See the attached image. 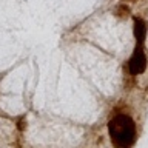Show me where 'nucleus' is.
I'll list each match as a JSON object with an SVG mask.
<instances>
[{
  "label": "nucleus",
  "mask_w": 148,
  "mask_h": 148,
  "mask_svg": "<svg viewBox=\"0 0 148 148\" xmlns=\"http://www.w3.org/2000/svg\"><path fill=\"white\" fill-rule=\"evenodd\" d=\"M108 133L114 148H131L136 142V123L128 114H117L108 122Z\"/></svg>",
  "instance_id": "nucleus-1"
},
{
  "label": "nucleus",
  "mask_w": 148,
  "mask_h": 148,
  "mask_svg": "<svg viewBox=\"0 0 148 148\" xmlns=\"http://www.w3.org/2000/svg\"><path fill=\"white\" fill-rule=\"evenodd\" d=\"M147 69V56L142 45H136L131 57L128 60V71L131 76H139Z\"/></svg>",
  "instance_id": "nucleus-2"
},
{
  "label": "nucleus",
  "mask_w": 148,
  "mask_h": 148,
  "mask_svg": "<svg viewBox=\"0 0 148 148\" xmlns=\"http://www.w3.org/2000/svg\"><path fill=\"white\" fill-rule=\"evenodd\" d=\"M133 32H134V39H136L137 45H143L148 31V25L142 17H134L133 18Z\"/></svg>",
  "instance_id": "nucleus-3"
},
{
  "label": "nucleus",
  "mask_w": 148,
  "mask_h": 148,
  "mask_svg": "<svg viewBox=\"0 0 148 148\" xmlns=\"http://www.w3.org/2000/svg\"><path fill=\"white\" fill-rule=\"evenodd\" d=\"M130 8L127 6V5H123V3H120V5H117L116 6V9H114V14L117 17H120V18H125V17H128L130 16Z\"/></svg>",
  "instance_id": "nucleus-4"
},
{
  "label": "nucleus",
  "mask_w": 148,
  "mask_h": 148,
  "mask_svg": "<svg viewBox=\"0 0 148 148\" xmlns=\"http://www.w3.org/2000/svg\"><path fill=\"white\" fill-rule=\"evenodd\" d=\"M17 128L20 130V131H23V130L26 128V120L23 119V117H22V119H18V122H17Z\"/></svg>",
  "instance_id": "nucleus-5"
}]
</instances>
